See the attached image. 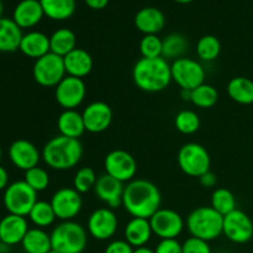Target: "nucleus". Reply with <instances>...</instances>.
Masks as SVG:
<instances>
[{
	"label": "nucleus",
	"instance_id": "f257e3e1",
	"mask_svg": "<svg viewBox=\"0 0 253 253\" xmlns=\"http://www.w3.org/2000/svg\"><path fill=\"white\" fill-rule=\"evenodd\" d=\"M162 195L157 185L146 179H133L125 185L123 207L132 217L150 219L161 209Z\"/></svg>",
	"mask_w": 253,
	"mask_h": 253
},
{
	"label": "nucleus",
	"instance_id": "f03ea898",
	"mask_svg": "<svg viewBox=\"0 0 253 253\" xmlns=\"http://www.w3.org/2000/svg\"><path fill=\"white\" fill-rule=\"evenodd\" d=\"M132 79L138 89L146 93H158L172 82L170 64L163 57L140 58L132 69Z\"/></svg>",
	"mask_w": 253,
	"mask_h": 253
},
{
	"label": "nucleus",
	"instance_id": "7ed1b4c3",
	"mask_svg": "<svg viewBox=\"0 0 253 253\" xmlns=\"http://www.w3.org/2000/svg\"><path fill=\"white\" fill-rule=\"evenodd\" d=\"M42 160L54 170H68L76 167L83 157V145L77 138L58 135L42 148Z\"/></svg>",
	"mask_w": 253,
	"mask_h": 253
},
{
	"label": "nucleus",
	"instance_id": "20e7f679",
	"mask_svg": "<svg viewBox=\"0 0 253 253\" xmlns=\"http://www.w3.org/2000/svg\"><path fill=\"white\" fill-rule=\"evenodd\" d=\"M224 216L211 207H200L187 217V229L193 237L212 241L222 234Z\"/></svg>",
	"mask_w": 253,
	"mask_h": 253
},
{
	"label": "nucleus",
	"instance_id": "39448f33",
	"mask_svg": "<svg viewBox=\"0 0 253 253\" xmlns=\"http://www.w3.org/2000/svg\"><path fill=\"white\" fill-rule=\"evenodd\" d=\"M49 235L52 250L59 253H82L88 244L86 230L73 220L62 221Z\"/></svg>",
	"mask_w": 253,
	"mask_h": 253
},
{
	"label": "nucleus",
	"instance_id": "423d86ee",
	"mask_svg": "<svg viewBox=\"0 0 253 253\" xmlns=\"http://www.w3.org/2000/svg\"><path fill=\"white\" fill-rule=\"evenodd\" d=\"M2 203L9 214L29 216L31 209L37 203V192L25 180H17L7 185L4 190Z\"/></svg>",
	"mask_w": 253,
	"mask_h": 253
},
{
	"label": "nucleus",
	"instance_id": "0eeeda50",
	"mask_svg": "<svg viewBox=\"0 0 253 253\" xmlns=\"http://www.w3.org/2000/svg\"><path fill=\"white\" fill-rule=\"evenodd\" d=\"M178 166L189 177H202L209 172L211 166V158L204 146L197 142H189L183 145L178 151Z\"/></svg>",
	"mask_w": 253,
	"mask_h": 253
},
{
	"label": "nucleus",
	"instance_id": "6e6552de",
	"mask_svg": "<svg viewBox=\"0 0 253 253\" xmlns=\"http://www.w3.org/2000/svg\"><path fill=\"white\" fill-rule=\"evenodd\" d=\"M32 76L39 85L44 88H56L67 76L63 57L49 52L36 59L32 68Z\"/></svg>",
	"mask_w": 253,
	"mask_h": 253
},
{
	"label": "nucleus",
	"instance_id": "1a4fd4ad",
	"mask_svg": "<svg viewBox=\"0 0 253 253\" xmlns=\"http://www.w3.org/2000/svg\"><path fill=\"white\" fill-rule=\"evenodd\" d=\"M172 81L175 82L182 89L193 90L204 84L205 69L198 61L188 57H182L170 64Z\"/></svg>",
	"mask_w": 253,
	"mask_h": 253
},
{
	"label": "nucleus",
	"instance_id": "9d476101",
	"mask_svg": "<svg viewBox=\"0 0 253 253\" xmlns=\"http://www.w3.org/2000/svg\"><path fill=\"white\" fill-rule=\"evenodd\" d=\"M106 174L120 182H131L137 173V162L127 151L114 150L106 155L104 160Z\"/></svg>",
	"mask_w": 253,
	"mask_h": 253
},
{
	"label": "nucleus",
	"instance_id": "9b49d317",
	"mask_svg": "<svg viewBox=\"0 0 253 253\" xmlns=\"http://www.w3.org/2000/svg\"><path fill=\"white\" fill-rule=\"evenodd\" d=\"M86 96V85L83 79L66 76L54 89V98L64 110H76Z\"/></svg>",
	"mask_w": 253,
	"mask_h": 253
},
{
	"label": "nucleus",
	"instance_id": "f8f14e48",
	"mask_svg": "<svg viewBox=\"0 0 253 253\" xmlns=\"http://www.w3.org/2000/svg\"><path fill=\"white\" fill-rule=\"evenodd\" d=\"M51 205L56 212L57 219L62 221H71L78 216L83 208L81 193L74 188H61L51 198Z\"/></svg>",
	"mask_w": 253,
	"mask_h": 253
},
{
	"label": "nucleus",
	"instance_id": "ddd939ff",
	"mask_svg": "<svg viewBox=\"0 0 253 253\" xmlns=\"http://www.w3.org/2000/svg\"><path fill=\"white\" fill-rule=\"evenodd\" d=\"M152 231L161 240L177 239L184 229V220L172 209H160L150 217Z\"/></svg>",
	"mask_w": 253,
	"mask_h": 253
},
{
	"label": "nucleus",
	"instance_id": "4468645a",
	"mask_svg": "<svg viewBox=\"0 0 253 253\" xmlns=\"http://www.w3.org/2000/svg\"><path fill=\"white\" fill-rule=\"evenodd\" d=\"M222 234L234 244H247L253 237V222L251 217L242 210H234L224 216Z\"/></svg>",
	"mask_w": 253,
	"mask_h": 253
},
{
	"label": "nucleus",
	"instance_id": "2eb2a0df",
	"mask_svg": "<svg viewBox=\"0 0 253 253\" xmlns=\"http://www.w3.org/2000/svg\"><path fill=\"white\" fill-rule=\"evenodd\" d=\"M88 232L93 239L99 241L110 240L118 231L119 220L110 208H100L94 210L88 217Z\"/></svg>",
	"mask_w": 253,
	"mask_h": 253
},
{
	"label": "nucleus",
	"instance_id": "dca6fc26",
	"mask_svg": "<svg viewBox=\"0 0 253 253\" xmlns=\"http://www.w3.org/2000/svg\"><path fill=\"white\" fill-rule=\"evenodd\" d=\"M83 115L85 131L90 133H100L108 130L113 123V110L110 105L104 101L90 103L84 111Z\"/></svg>",
	"mask_w": 253,
	"mask_h": 253
},
{
	"label": "nucleus",
	"instance_id": "f3484780",
	"mask_svg": "<svg viewBox=\"0 0 253 253\" xmlns=\"http://www.w3.org/2000/svg\"><path fill=\"white\" fill-rule=\"evenodd\" d=\"M9 158L15 167L26 172L39 166L42 155L39 148L30 141L16 140L10 145Z\"/></svg>",
	"mask_w": 253,
	"mask_h": 253
},
{
	"label": "nucleus",
	"instance_id": "a211bd4d",
	"mask_svg": "<svg viewBox=\"0 0 253 253\" xmlns=\"http://www.w3.org/2000/svg\"><path fill=\"white\" fill-rule=\"evenodd\" d=\"M125 185L123 182L115 179L109 174H101L98 177L96 184L94 187L95 195L105 203L110 209H116L123 205V195Z\"/></svg>",
	"mask_w": 253,
	"mask_h": 253
},
{
	"label": "nucleus",
	"instance_id": "6ab92c4d",
	"mask_svg": "<svg viewBox=\"0 0 253 253\" xmlns=\"http://www.w3.org/2000/svg\"><path fill=\"white\" fill-rule=\"evenodd\" d=\"M29 230L26 217L7 214L0 220V242L5 246L21 244Z\"/></svg>",
	"mask_w": 253,
	"mask_h": 253
},
{
	"label": "nucleus",
	"instance_id": "aec40b11",
	"mask_svg": "<svg viewBox=\"0 0 253 253\" xmlns=\"http://www.w3.org/2000/svg\"><path fill=\"white\" fill-rule=\"evenodd\" d=\"M44 16L40 0H21L15 6L12 20L20 29H30L39 24Z\"/></svg>",
	"mask_w": 253,
	"mask_h": 253
},
{
	"label": "nucleus",
	"instance_id": "412c9836",
	"mask_svg": "<svg viewBox=\"0 0 253 253\" xmlns=\"http://www.w3.org/2000/svg\"><path fill=\"white\" fill-rule=\"evenodd\" d=\"M64 67H66L67 76L76 77L83 79L89 76L93 71L94 61L91 54L83 48L73 49L67 56L63 57Z\"/></svg>",
	"mask_w": 253,
	"mask_h": 253
},
{
	"label": "nucleus",
	"instance_id": "4be33fe9",
	"mask_svg": "<svg viewBox=\"0 0 253 253\" xmlns=\"http://www.w3.org/2000/svg\"><path fill=\"white\" fill-rule=\"evenodd\" d=\"M166 25L165 14L157 7L146 6L135 15V26L145 35H157Z\"/></svg>",
	"mask_w": 253,
	"mask_h": 253
},
{
	"label": "nucleus",
	"instance_id": "5701e85b",
	"mask_svg": "<svg viewBox=\"0 0 253 253\" xmlns=\"http://www.w3.org/2000/svg\"><path fill=\"white\" fill-rule=\"evenodd\" d=\"M20 51L29 58L39 59L51 52L49 37L43 32L31 31L22 36Z\"/></svg>",
	"mask_w": 253,
	"mask_h": 253
},
{
	"label": "nucleus",
	"instance_id": "b1692460",
	"mask_svg": "<svg viewBox=\"0 0 253 253\" xmlns=\"http://www.w3.org/2000/svg\"><path fill=\"white\" fill-rule=\"evenodd\" d=\"M152 235L153 231L150 219L132 217L125 226V241L136 249L146 246Z\"/></svg>",
	"mask_w": 253,
	"mask_h": 253
},
{
	"label": "nucleus",
	"instance_id": "393cba45",
	"mask_svg": "<svg viewBox=\"0 0 253 253\" xmlns=\"http://www.w3.org/2000/svg\"><path fill=\"white\" fill-rule=\"evenodd\" d=\"M24 34L12 19H0V52L11 53L19 49Z\"/></svg>",
	"mask_w": 253,
	"mask_h": 253
},
{
	"label": "nucleus",
	"instance_id": "a878e982",
	"mask_svg": "<svg viewBox=\"0 0 253 253\" xmlns=\"http://www.w3.org/2000/svg\"><path fill=\"white\" fill-rule=\"evenodd\" d=\"M57 128L59 135L79 140V137L85 132L83 115L77 110H63L57 120Z\"/></svg>",
	"mask_w": 253,
	"mask_h": 253
},
{
	"label": "nucleus",
	"instance_id": "bb28decb",
	"mask_svg": "<svg viewBox=\"0 0 253 253\" xmlns=\"http://www.w3.org/2000/svg\"><path fill=\"white\" fill-rule=\"evenodd\" d=\"M21 245L25 253H47L52 250L51 235L43 229L34 227L27 231Z\"/></svg>",
	"mask_w": 253,
	"mask_h": 253
},
{
	"label": "nucleus",
	"instance_id": "cd10ccee",
	"mask_svg": "<svg viewBox=\"0 0 253 253\" xmlns=\"http://www.w3.org/2000/svg\"><path fill=\"white\" fill-rule=\"evenodd\" d=\"M227 94L241 105L253 104V81L246 77H235L227 84Z\"/></svg>",
	"mask_w": 253,
	"mask_h": 253
},
{
	"label": "nucleus",
	"instance_id": "c85d7f7f",
	"mask_svg": "<svg viewBox=\"0 0 253 253\" xmlns=\"http://www.w3.org/2000/svg\"><path fill=\"white\" fill-rule=\"evenodd\" d=\"M49 44H51V52L58 56L64 57L77 48V37L72 30L62 27L56 30L49 36Z\"/></svg>",
	"mask_w": 253,
	"mask_h": 253
},
{
	"label": "nucleus",
	"instance_id": "c756f323",
	"mask_svg": "<svg viewBox=\"0 0 253 253\" xmlns=\"http://www.w3.org/2000/svg\"><path fill=\"white\" fill-rule=\"evenodd\" d=\"M44 15L48 19L63 21L76 11V0H40Z\"/></svg>",
	"mask_w": 253,
	"mask_h": 253
},
{
	"label": "nucleus",
	"instance_id": "7c9ffc66",
	"mask_svg": "<svg viewBox=\"0 0 253 253\" xmlns=\"http://www.w3.org/2000/svg\"><path fill=\"white\" fill-rule=\"evenodd\" d=\"M188 49V40L182 34L173 32L162 40V57L168 59H178L184 57Z\"/></svg>",
	"mask_w": 253,
	"mask_h": 253
},
{
	"label": "nucleus",
	"instance_id": "2f4dec72",
	"mask_svg": "<svg viewBox=\"0 0 253 253\" xmlns=\"http://www.w3.org/2000/svg\"><path fill=\"white\" fill-rule=\"evenodd\" d=\"M29 219L36 227L44 229V227L51 226L54 220L57 219V216L51 203L37 200V203L30 211Z\"/></svg>",
	"mask_w": 253,
	"mask_h": 253
},
{
	"label": "nucleus",
	"instance_id": "473e14b6",
	"mask_svg": "<svg viewBox=\"0 0 253 253\" xmlns=\"http://www.w3.org/2000/svg\"><path fill=\"white\" fill-rule=\"evenodd\" d=\"M212 209L216 210L222 216L236 210V199L235 195L226 188H217L211 194V205Z\"/></svg>",
	"mask_w": 253,
	"mask_h": 253
},
{
	"label": "nucleus",
	"instance_id": "72a5a7b5",
	"mask_svg": "<svg viewBox=\"0 0 253 253\" xmlns=\"http://www.w3.org/2000/svg\"><path fill=\"white\" fill-rule=\"evenodd\" d=\"M221 52V43L214 35H205L200 37L197 43V54L202 61L212 62Z\"/></svg>",
	"mask_w": 253,
	"mask_h": 253
},
{
	"label": "nucleus",
	"instance_id": "f704fd0d",
	"mask_svg": "<svg viewBox=\"0 0 253 253\" xmlns=\"http://www.w3.org/2000/svg\"><path fill=\"white\" fill-rule=\"evenodd\" d=\"M217 100H219V93H217L216 88L210 84L204 83L192 90L190 101L200 109L212 108L217 103Z\"/></svg>",
	"mask_w": 253,
	"mask_h": 253
},
{
	"label": "nucleus",
	"instance_id": "c9c22d12",
	"mask_svg": "<svg viewBox=\"0 0 253 253\" xmlns=\"http://www.w3.org/2000/svg\"><path fill=\"white\" fill-rule=\"evenodd\" d=\"M174 126L183 135H193L200 127V119L193 110H182L175 115Z\"/></svg>",
	"mask_w": 253,
	"mask_h": 253
},
{
	"label": "nucleus",
	"instance_id": "e433bc0d",
	"mask_svg": "<svg viewBox=\"0 0 253 253\" xmlns=\"http://www.w3.org/2000/svg\"><path fill=\"white\" fill-rule=\"evenodd\" d=\"M98 177L95 174V170L90 167H82L77 170L76 175L73 178V188L81 194L90 192L94 189L96 184Z\"/></svg>",
	"mask_w": 253,
	"mask_h": 253
},
{
	"label": "nucleus",
	"instance_id": "4c0bfd02",
	"mask_svg": "<svg viewBox=\"0 0 253 253\" xmlns=\"http://www.w3.org/2000/svg\"><path fill=\"white\" fill-rule=\"evenodd\" d=\"M25 182L35 190V192H43L49 185V175L46 169L41 167H34L25 172Z\"/></svg>",
	"mask_w": 253,
	"mask_h": 253
},
{
	"label": "nucleus",
	"instance_id": "58836bf2",
	"mask_svg": "<svg viewBox=\"0 0 253 253\" xmlns=\"http://www.w3.org/2000/svg\"><path fill=\"white\" fill-rule=\"evenodd\" d=\"M140 52L143 58L162 57V40L157 35H145L140 42Z\"/></svg>",
	"mask_w": 253,
	"mask_h": 253
},
{
	"label": "nucleus",
	"instance_id": "ea45409f",
	"mask_svg": "<svg viewBox=\"0 0 253 253\" xmlns=\"http://www.w3.org/2000/svg\"><path fill=\"white\" fill-rule=\"evenodd\" d=\"M183 253H211V249L208 241L190 236L182 244Z\"/></svg>",
	"mask_w": 253,
	"mask_h": 253
},
{
	"label": "nucleus",
	"instance_id": "a19ab883",
	"mask_svg": "<svg viewBox=\"0 0 253 253\" xmlns=\"http://www.w3.org/2000/svg\"><path fill=\"white\" fill-rule=\"evenodd\" d=\"M155 253H183V247L177 239L161 240L156 247Z\"/></svg>",
	"mask_w": 253,
	"mask_h": 253
},
{
	"label": "nucleus",
	"instance_id": "79ce46f5",
	"mask_svg": "<svg viewBox=\"0 0 253 253\" xmlns=\"http://www.w3.org/2000/svg\"><path fill=\"white\" fill-rule=\"evenodd\" d=\"M104 253H133V249L125 240H116L106 246Z\"/></svg>",
	"mask_w": 253,
	"mask_h": 253
},
{
	"label": "nucleus",
	"instance_id": "37998d69",
	"mask_svg": "<svg viewBox=\"0 0 253 253\" xmlns=\"http://www.w3.org/2000/svg\"><path fill=\"white\" fill-rule=\"evenodd\" d=\"M200 184L203 185L204 188H214L217 183V177L215 173H212L211 170L209 172L204 173L202 177H199Z\"/></svg>",
	"mask_w": 253,
	"mask_h": 253
},
{
	"label": "nucleus",
	"instance_id": "c03bdc74",
	"mask_svg": "<svg viewBox=\"0 0 253 253\" xmlns=\"http://www.w3.org/2000/svg\"><path fill=\"white\" fill-rule=\"evenodd\" d=\"M85 4L93 10H101L108 6L109 0H84Z\"/></svg>",
	"mask_w": 253,
	"mask_h": 253
},
{
	"label": "nucleus",
	"instance_id": "a18cd8bd",
	"mask_svg": "<svg viewBox=\"0 0 253 253\" xmlns=\"http://www.w3.org/2000/svg\"><path fill=\"white\" fill-rule=\"evenodd\" d=\"M9 185V174L4 167L0 166V190H5Z\"/></svg>",
	"mask_w": 253,
	"mask_h": 253
},
{
	"label": "nucleus",
	"instance_id": "49530a36",
	"mask_svg": "<svg viewBox=\"0 0 253 253\" xmlns=\"http://www.w3.org/2000/svg\"><path fill=\"white\" fill-rule=\"evenodd\" d=\"M180 95H182L183 100L190 101V98H192V90H187V89H182V91H180Z\"/></svg>",
	"mask_w": 253,
	"mask_h": 253
},
{
	"label": "nucleus",
	"instance_id": "de8ad7c7",
	"mask_svg": "<svg viewBox=\"0 0 253 253\" xmlns=\"http://www.w3.org/2000/svg\"><path fill=\"white\" fill-rule=\"evenodd\" d=\"M133 253H155V251L151 249H148V247L143 246V247H138V249L133 250Z\"/></svg>",
	"mask_w": 253,
	"mask_h": 253
},
{
	"label": "nucleus",
	"instance_id": "09e8293b",
	"mask_svg": "<svg viewBox=\"0 0 253 253\" xmlns=\"http://www.w3.org/2000/svg\"><path fill=\"white\" fill-rule=\"evenodd\" d=\"M175 2H179V4H189V2L194 1V0H174Z\"/></svg>",
	"mask_w": 253,
	"mask_h": 253
},
{
	"label": "nucleus",
	"instance_id": "8fccbe9b",
	"mask_svg": "<svg viewBox=\"0 0 253 253\" xmlns=\"http://www.w3.org/2000/svg\"><path fill=\"white\" fill-rule=\"evenodd\" d=\"M1 14H2V2L0 0V19H1Z\"/></svg>",
	"mask_w": 253,
	"mask_h": 253
},
{
	"label": "nucleus",
	"instance_id": "3c124183",
	"mask_svg": "<svg viewBox=\"0 0 253 253\" xmlns=\"http://www.w3.org/2000/svg\"><path fill=\"white\" fill-rule=\"evenodd\" d=\"M1 156H2V150H1V146H0V161H1Z\"/></svg>",
	"mask_w": 253,
	"mask_h": 253
},
{
	"label": "nucleus",
	"instance_id": "603ef678",
	"mask_svg": "<svg viewBox=\"0 0 253 253\" xmlns=\"http://www.w3.org/2000/svg\"><path fill=\"white\" fill-rule=\"evenodd\" d=\"M47 253H59V252H57V251H54V250H51V251H48Z\"/></svg>",
	"mask_w": 253,
	"mask_h": 253
}]
</instances>
